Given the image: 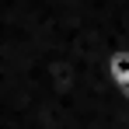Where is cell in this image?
Here are the masks:
<instances>
[{
    "mask_svg": "<svg viewBox=\"0 0 129 129\" xmlns=\"http://www.w3.org/2000/svg\"><path fill=\"white\" fill-rule=\"evenodd\" d=\"M105 70H108V80H112V84L129 98V45H119V49L108 52Z\"/></svg>",
    "mask_w": 129,
    "mask_h": 129,
    "instance_id": "obj_1",
    "label": "cell"
}]
</instances>
